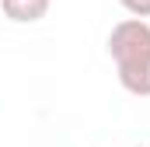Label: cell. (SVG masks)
I'll list each match as a JSON object with an SVG mask.
<instances>
[{
  "label": "cell",
  "mask_w": 150,
  "mask_h": 147,
  "mask_svg": "<svg viewBox=\"0 0 150 147\" xmlns=\"http://www.w3.org/2000/svg\"><path fill=\"white\" fill-rule=\"evenodd\" d=\"M119 4H122L126 14H133V18H140V21L150 18V0H119Z\"/></svg>",
  "instance_id": "cell-3"
},
{
  "label": "cell",
  "mask_w": 150,
  "mask_h": 147,
  "mask_svg": "<svg viewBox=\"0 0 150 147\" xmlns=\"http://www.w3.org/2000/svg\"><path fill=\"white\" fill-rule=\"evenodd\" d=\"M108 56L115 60L119 84L136 98H150V21H119L108 35Z\"/></svg>",
  "instance_id": "cell-1"
},
{
  "label": "cell",
  "mask_w": 150,
  "mask_h": 147,
  "mask_svg": "<svg viewBox=\"0 0 150 147\" xmlns=\"http://www.w3.org/2000/svg\"><path fill=\"white\" fill-rule=\"evenodd\" d=\"M49 4L52 0H0L4 7V18L18 21V25H35L49 14Z\"/></svg>",
  "instance_id": "cell-2"
}]
</instances>
